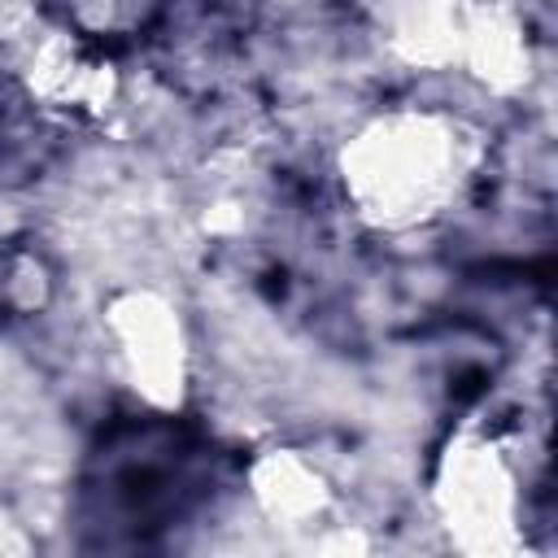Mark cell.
Listing matches in <instances>:
<instances>
[{"label":"cell","instance_id":"obj_2","mask_svg":"<svg viewBox=\"0 0 558 558\" xmlns=\"http://www.w3.org/2000/svg\"><path fill=\"white\" fill-rule=\"evenodd\" d=\"M432 506L449 541L466 554H506L519 545L523 480L497 436L462 432L436 462Z\"/></svg>","mask_w":558,"mask_h":558},{"label":"cell","instance_id":"obj_1","mask_svg":"<svg viewBox=\"0 0 558 558\" xmlns=\"http://www.w3.org/2000/svg\"><path fill=\"white\" fill-rule=\"evenodd\" d=\"M340 187L353 214L375 231H414L436 222L466 187L475 166L471 126L445 109H384L340 148Z\"/></svg>","mask_w":558,"mask_h":558},{"label":"cell","instance_id":"obj_4","mask_svg":"<svg viewBox=\"0 0 558 558\" xmlns=\"http://www.w3.org/2000/svg\"><path fill=\"white\" fill-rule=\"evenodd\" d=\"M26 83L39 100L61 109H100L113 96V70L70 31H39L22 48Z\"/></svg>","mask_w":558,"mask_h":558},{"label":"cell","instance_id":"obj_7","mask_svg":"<svg viewBox=\"0 0 558 558\" xmlns=\"http://www.w3.org/2000/svg\"><path fill=\"white\" fill-rule=\"evenodd\" d=\"M458 65L471 70L493 92H514L527 78V65H532L519 13L506 9V4H493V0H475V9L466 17Z\"/></svg>","mask_w":558,"mask_h":558},{"label":"cell","instance_id":"obj_6","mask_svg":"<svg viewBox=\"0 0 558 558\" xmlns=\"http://www.w3.org/2000/svg\"><path fill=\"white\" fill-rule=\"evenodd\" d=\"M475 0H371L388 48L410 65H458Z\"/></svg>","mask_w":558,"mask_h":558},{"label":"cell","instance_id":"obj_5","mask_svg":"<svg viewBox=\"0 0 558 558\" xmlns=\"http://www.w3.org/2000/svg\"><path fill=\"white\" fill-rule=\"evenodd\" d=\"M248 493H253V506L262 510V519L275 523V527H288V532L323 523L336 506L327 471L314 458H305L301 449H288V445L266 449V453L253 458Z\"/></svg>","mask_w":558,"mask_h":558},{"label":"cell","instance_id":"obj_3","mask_svg":"<svg viewBox=\"0 0 558 558\" xmlns=\"http://www.w3.org/2000/svg\"><path fill=\"white\" fill-rule=\"evenodd\" d=\"M105 340L122 384L153 410H179L192 384V340L179 305L157 288H122L105 305Z\"/></svg>","mask_w":558,"mask_h":558}]
</instances>
